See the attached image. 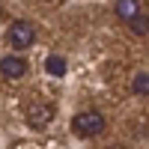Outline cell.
Listing matches in <instances>:
<instances>
[{
  "label": "cell",
  "mask_w": 149,
  "mask_h": 149,
  "mask_svg": "<svg viewBox=\"0 0 149 149\" xmlns=\"http://www.w3.org/2000/svg\"><path fill=\"white\" fill-rule=\"evenodd\" d=\"M104 116L102 110H81L78 116L72 119V131L78 134V137H98V134L104 131Z\"/></svg>",
  "instance_id": "6da1fadb"
},
{
  "label": "cell",
  "mask_w": 149,
  "mask_h": 149,
  "mask_svg": "<svg viewBox=\"0 0 149 149\" xmlns=\"http://www.w3.org/2000/svg\"><path fill=\"white\" fill-rule=\"evenodd\" d=\"M6 42H9L12 51H27V48H33V42H36V27L30 21H15L6 30Z\"/></svg>",
  "instance_id": "7a4b0ae2"
},
{
  "label": "cell",
  "mask_w": 149,
  "mask_h": 149,
  "mask_svg": "<svg viewBox=\"0 0 149 149\" xmlns=\"http://www.w3.org/2000/svg\"><path fill=\"white\" fill-rule=\"evenodd\" d=\"M24 116H27V125L36 128V131H42L51 125V119H54V104H48V102H36L30 104L27 110H24Z\"/></svg>",
  "instance_id": "3957f363"
},
{
  "label": "cell",
  "mask_w": 149,
  "mask_h": 149,
  "mask_svg": "<svg viewBox=\"0 0 149 149\" xmlns=\"http://www.w3.org/2000/svg\"><path fill=\"white\" fill-rule=\"evenodd\" d=\"M0 74H3L6 81H18L27 74V60H24L21 54H9L0 60Z\"/></svg>",
  "instance_id": "277c9868"
},
{
  "label": "cell",
  "mask_w": 149,
  "mask_h": 149,
  "mask_svg": "<svg viewBox=\"0 0 149 149\" xmlns=\"http://www.w3.org/2000/svg\"><path fill=\"white\" fill-rule=\"evenodd\" d=\"M113 9H116V18H119V21H125V24L134 21V18L143 12L140 0H116V6H113Z\"/></svg>",
  "instance_id": "5b68a950"
},
{
  "label": "cell",
  "mask_w": 149,
  "mask_h": 149,
  "mask_svg": "<svg viewBox=\"0 0 149 149\" xmlns=\"http://www.w3.org/2000/svg\"><path fill=\"white\" fill-rule=\"evenodd\" d=\"M45 69H48V74H54V78H63V74H66V60L57 57V54H51L45 60Z\"/></svg>",
  "instance_id": "8992f818"
},
{
  "label": "cell",
  "mask_w": 149,
  "mask_h": 149,
  "mask_svg": "<svg viewBox=\"0 0 149 149\" xmlns=\"http://www.w3.org/2000/svg\"><path fill=\"white\" fill-rule=\"evenodd\" d=\"M131 90L137 93V95H146V93H149V74H146V72H137V78H134Z\"/></svg>",
  "instance_id": "52a82bcc"
},
{
  "label": "cell",
  "mask_w": 149,
  "mask_h": 149,
  "mask_svg": "<svg viewBox=\"0 0 149 149\" xmlns=\"http://www.w3.org/2000/svg\"><path fill=\"white\" fill-rule=\"evenodd\" d=\"M128 27H131L134 33H137V36H146V15L140 12V15L134 18V21H128Z\"/></svg>",
  "instance_id": "ba28073f"
},
{
  "label": "cell",
  "mask_w": 149,
  "mask_h": 149,
  "mask_svg": "<svg viewBox=\"0 0 149 149\" xmlns=\"http://www.w3.org/2000/svg\"><path fill=\"white\" fill-rule=\"evenodd\" d=\"M107 149H125V146H119V143H113V146H107Z\"/></svg>",
  "instance_id": "9c48e42d"
},
{
  "label": "cell",
  "mask_w": 149,
  "mask_h": 149,
  "mask_svg": "<svg viewBox=\"0 0 149 149\" xmlns=\"http://www.w3.org/2000/svg\"><path fill=\"white\" fill-rule=\"evenodd\" d=\"M0 18H3V6H0Z\"/></svg>",
  "instance_id": "30bf717a"
}]
</instances>
